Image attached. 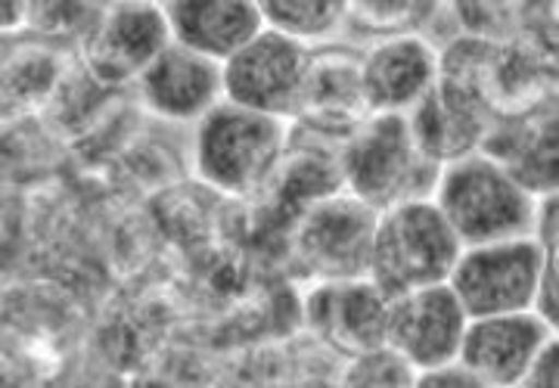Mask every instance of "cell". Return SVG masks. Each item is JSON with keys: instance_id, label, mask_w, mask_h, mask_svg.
I'll list each match as a JSON object with an SVG mask.
<instances>
[{"instance_id": "cell-1", "label": "cell", "mask_w": 559, "mask_h": 388, "mask_svg": "<svg viewBox=\"0 0 559 388\" xmlns=\"http://www.w3.org/2000/svg\"><path fill=\"white\" fill-rule=\"evenodd\" d=\"M457 233L436 205L401 203L373 237V280L392 302L414 289L441 283L457 262Z\"/></svg>"}, {"instance_id": "cell-2", "label": "cell", "mask_w": 559, "mask_h": 388, "mask_svg": "<svg viewBox=\"0 0 559 388\" xmlns=\"http://www.w3.org/2000/svg\"><path fill=\"white\" fill-rule=\"evenodd\" d=\"M444 84H451L476 112L528 116L550 90V69L525 47L491 41H460L444 60Z\"/></svg>"}, {"instance_id": "cell-3", "label": "cell", "mask_w": 559, "mask_h": 388, "mask_svg": "<svg viewBox=\"0 0 559 388\" xmlns=\"http://www.w3.org/2000/svg\"><path fill=\"white\" fill-rule=\"evenodd\" d=\"M441 215L451 230L469 243L513 237L528 225L532 203L498 162L469 159L451 168L441 186Z\"/></svg>"}, {"instance_id": "cell-4", "label": "cell", "mask_w": 559, "mask_h": 388, "mask_svg": "<svg viewBox=\"0 0 559 388\" xmlns=\"http://www.w3.org/2000/svg\"><path fill=\"white\" fill-rule=\"evenodd\" d=\"M544 252L528 240L485 245L454 262V295L463 314L495 317L532 305Z\"/></svg>"}, {"instance_id": "cell-5", "label": "cell", "mask_w": 559, "mask_h": 388, "mask_svg": "<svg viewBox=\"0 0 559 388\" xmlns=\"http://www.w3.org/2000/svg\"><path fill=\"white\" fill-rule=\"evenodd\" d=\"M280 128L255 109H215L202 124L200 168L224 190L255 186L277 162Z\"/></svg>"}, {"instance_id": "cell-6", "label": "cell", "mask_w": 559, "mask_h": 388, "mask_svg": "<svg viewBox=\"0 0 559 388\" xmlns=\"http://www.w3.org/2000/svg\"><path fill=\"white\" fill-rule=\"evenodd\" d=\"M377 237L373 208L364 199L330 196L326 203L311 205L299 221L301 262L314 274L326 277H358L370 267Z\"/></svg>"}, {"instance_id": "cell-7", "label": "cell", "mask_w": 559, "mask_h": 388, "mask_svg": "<svg viewBox=\"0 0 559 388\" xmlns=\"http://www.w3.org/2000/svg\"><path fill=\"white\" fill-rule=\"evenodd\" d=\"M466 329V314L454 289L423 287L392 299L385 317V339L414 367H444L457 357L460 339Z\"/></svg>"}, {"instance_id": "cell-8", "label": "cell", "mask_w": 559, "mask_h": 388, "mask_svg": "<svg viewBox=\"0 0 559 388\" xmlns=\"http://www.w3.org/2000/svg\"><path fill=\"white\" fill-rule=\"evenodd\" d=\"M168 28L156 7L121 3L109 7L84 38V60L103 82H121L150 69L168 50Z\"/></svg>"}, {"instance_id": "cell-9", "label": "cell", "mask_w": 559, "mask_h": 388, "mask_svg": "<svg viewBox=\"0 0 559 388\" xmlns=\"http://www.w3.org/2000/svg\"><path fill=\"white\" fill-rule=\"evenodd\" d=\"M305 69L308 60L299 44L274 32L252 38L240 53H234L227 62L224 82L227 94L246 109L277 112L299 100Z\"/></svg>"}, {"instance_id": "cell-10", "label": "cell", "mask_w": 559, "mask_h": 388, "mask_svg": "<svg viewBox=\"0 0 559 388\" xmlns=\"http://www.w3.org/2000/svg\"><path fill=\"white\" fill-rule=\"evenodd\" d=\"M389 299L377 283L333 280L311 292L308 324L318 329L320 339L348 354H367L385 342Z\"/></svg>"}, {"instance_id": "cell-11", "label": "cell", "mask_w": 559, "mask_h": 388, "mask_svg": "<svg viewBox=\"0 0 559 388\" xmlns=\"http://www.w3.org/2000/svg\"><path fill=\"white\" fill-rule=\"evenodd\" d=\"M547 339V327L525 314L481 317L476 327L463 329L460 357L463 367L476 373L485 386H513L528 369L532 357Z\"/></svg>"}, {"instance_id": "cell-12", "label": "cell", "mask_w": 559, "mask_h": 388, "mask_svg": "<svg viewBox=\"0 0 559 388\" xmlns=\"http://www.w3.org/2000/svg\"><path fill=\"white\" fill-rule=\"evenodd\" d=\"M348 181L364 203H385L414 174V137L407 122L385 112L355 134L345 159Z\"/></svg>"}, {"instance_id": "cell-13", "label": "cell", "mask_w": 559, "mask_h": 388, "mask_svg": "<svg viewBox=\"0 0 559 388\" xmlns=\"http://www.w3.org/2000/svg\"><path fill=\"white\" fill-rule=\"evenodd\" d=\"M340 174L336 168L326 162L318 153H301L293 162L286 165V171L280 174L277 190L271 193V199L255 211V225H252V245L255 248H283L286 233L299 225L301 215L318 205V199H330V193H336Z\"/></svg>"}, {"instance_id": "cell-14", "label": "cell", "mask_w": 559, "mask_h": 388, "mask_svg": "<svg viewBox=\"0 0 559 388\" xmlns=\"http://www.w3.org/2000/svg\"><path fill=\"white\" fill-rule=\"evenodd\" d=\"M488 156L516 186L557 193V116L507 124L488 144Z\"/></svg>"}, {"instance_id": "cell-15", "label": "cell", "mask_w": 559, "mask_h": 388, "mask_svg": "<svg viewBox=\"0 0 559 388\" xmlns=\"http://www.w3.org/2000/svg\"><path fill=\"white\" fill-rule=\"evenodd\" d=\"M165 10L187 50L202 57H234L259 32L255 3H171Z\"/></svg>"}, {"instance_id": "cell-16", "label": "cell", "mask_w": 559, "mask_h": 388, "mask_svg": "<svg viewBox=\"0 0 559 388\" xmlns=\"http://www.w3.org/2000/svg\"><path fill=\"white\" fill-rule=\"evenodd\" d=\"M143 87L159 112L183 119V116H197L200 109H205V102L215 97L218 75L212 62L202 60V53L175 47V50H165L159 60L146 69Z\"/></svg>"}, {"instance_id": "cell-17", "label": "cell", "mask_w": 559, "mask_h": 388, "mask_svg": "<svg viewBox=\"0 0 559 388\" xmlns=\"http://www.w3.org/2000/svg\"><path fill=\"white\" fill-rule=\"evenodd\" d=\"M432 82V53L423 41L404 38L377 50L360 69L364 102L373 109H395L423 94Z\"/></svg>"}, {"instance_id": "cell-18", "label": "cell", "mask_w": 559, "mask_h": 388, "mask_svg": "<svg viewBox=\"0 0 559 388\" xmlns=\"http://www.w3.org/2000/svg\"><path fill=\"white\" fill-rule=\"evenodd\" d=\"M479 112L444 82L426 94L411 131L419 149L432 159H451L473 149L479 144Z\"/></svg>"}, {"instance_id": "cell-19", "label": "cell", "mask_w": 559, "mask_h": 388, "mask_svg": "<svg viewBox=\"0 0 559 388\" xmlns=\"http://www.w3.org/2000/svg\"><path fill=\"white\" fill-rule=\"evenodd\" d=\"M299 100L318 124L352 122L364 102L360 69L345 53H323L308 62Z\"/></svg>"}, {"instance_id": "cell-20", "label": "cell", "mask_w": 559, "mask_h": 388, "mask_svg": "<svg viewBox=\"0 0 559 388\" xmlns=\"http://www.w3.org/2000/svg\"><path fill=\"white\" fill-rule=\"evenodd\" d=\"M259 10L280 32L311 38L326 32L345 7L342 3H261Z\"/></svg>"}, {"instance_id": "cell-21", "label": "cell", "mask_w": 559, "mask_h": 388, "mask_svg": "<svg viewBox=\"0 0 559 388\" xmlns=\"http://www.w3.org/2000/svg\"><path fill=\"white\" fill-rule=\"evenodd\" d=\"M348 386H414L411 379V361L401 351H385V348H373L367 354H360V361L352 367Z\"/></svg>"}, {"instance_id": "cell-22", "label": "cell", "mask_w": 559, "mask_h": 388, "mask_svg": "<svg viewBox=\"0 0 559 388\" xmlns=\"http://www.w3.org/2000/svg\"><path fill=\"white\" fill-rule=\"evenodd\" d=\"M348 10L373 28L380 25V20H392L395 28V25H407V20L417 13H429V7H417V3H355ZM382 28H389V22H382Z\"/></svg>"}, {"instance_id": "cell-23", "label": "cell", "mask_w": 559, "mask_h": 388, "mask_svg": "<svg viewBox=\"0 0 559 388\" xmlns=\"http://www.w3.org/2000/svg\"><path fill=\"white\" fill-rule=\"evenodd\" d=\"M522 386H557V342H547L538 348V354L532 357L528 369L522 373Z\"/></svg>"}, {"instance_id": "cell-24", "label": "cell", "mask_w": 559, "mask_h": 388, "mask_svg": "<svg viewBox=\"0 0 559 388\" xmlns=\"http://www.w3.org/2000/svg\"><path fill=\"white\" fill-rule=\"evenodd\" d=\"M419 386H460V388H479L485 386L476 373H469L466 367H448V369H436L432 373H426L423 379H419Z\"/></svg>"}, {"instance_id": "cell-25", "label": "cell", "mask_w": 559, "mask_h": 388, "mask_svg": "<svg viewBox=\"0 0 559 388\" xmlns=\"http://www.w3.org/2000/svg\"><path fill=\"white\" fill-rule=\"evenodd\" d=\"M25 7H20V3H3V28H13L16 25V13H22Z\"/></svg>"}]
</instances>
